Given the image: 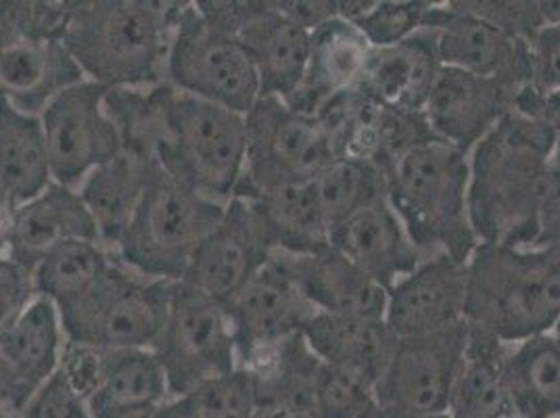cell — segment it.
<instances>
[{
	"mask_svg": "<svg viewBox=\"0 0 560 418\" xmlns=\"http://www.w3.org/2000/svg\"><path fill=\"white\" fill-rule=\"evenodd\" d=\"M13 201L9 197V193L4 190V186L0 183V241H4V234L9 231L11 218H13Z\"/></svg>",
	"mask_w": 560,
	"mask_h": 418,
	"instance_id": "cell-46",
	"label": "cell"
},
{
	"mask_svg": "<svg viewBox=\"0 0 560 418\" xmlns=\"http://www.w3.org/2000/svg\"><path fill=\"white\" fill-rule=\"evenodd\" d=\"M153 351L164 367L172 399L238 369L224 305L183 280L172 287L164 328Z\"/></svg>",
	"mask_w": 560,
	"mask_h": 418,
	"instance_id": "cell-9",
	"label": "cell"
},
{
	"mask_svg": "<svg viewBox=\"0 0 560 418\" xmlns=\"http://www.w3.org/2000/svg\"><path fill=\"white\" fill-rule=\"evenodd\" d=\"M24 413L25 418H93L89 402L71 387L61 369L30 399Z\"/></svg>",
	"mask_w": 560,
	"mask_h": 418,
	"instance_id": "cell-39",
	"label": "cell"
},
{
	"mask_svg": "<svg viewBox=\"0 0 560 418\" xmlns=\"http://www.w3.org/2000/svg\"><path fill=\"white\" fill-rule=\"evenodd\" d=\"M509 349L511 346L488 330L468 325L467 349L452 390L450 417L506 418L511 415L504 387Z\"/></svg>",
	"mask_w": 560,
	"mask_h": 418,
	"instance_id": "cell-31",
	"label": "cell"
},
{
	"mask_svg": "<svg viewBox=\"0 0 560 418\" xmlns=\"http://www.w3.org/2000/svg\"><path fill=\"white\" fill-rule=\"evenodd\" d=\"M328 243L387 291L415 272L424 259L387 197L332 227Z\"/></svg>",
	"mask_w": 560,
	"mask_h": 418,
	"instance_id": "cell-19",
	"label": "cell"
},
{
	"mask_svg": "<svg viewBox=\"0 0 560 418\" xmlns=\"http://www.w3.org/2000/svg\"><path fill=\"white\" fill-rule=\"evenodd\" d=\"M385 197L422 257L447 254L467 264L479 241L468 216V155L431 140L383 170Z\"/></svg>",
	"mask_w": 560,
	"mask_h": 418,
	"instance_id": "cell-4",
	"label": "cell"
},
{
	"mask_svg": "<svg viewBox=\"0 0 560 418\" xmlns=\"http://www.w3.org/2000/svg\"><path fill=\"white\" fill-rule=\"evenodd\" d=\"M164 367L153 349H105L98 387L89 397L93 418L170 402Z\"/></svg>",
	"mask_w": 560,
	"mask_h": 418,
	"instance_id": "cell-32",
	"label": "cell"
},
{
	"mask_svg": "<svg viewBox=\"0 0 560 418\" xmlns=\"http://www.w3.org/2000/svg\"><path fill=\"white\" fill-rule=\"evenodd\" d=\"M504 387L516 418H560V341L537 335L509 349Z\"/></svg>",
	"mask_w": 560,
	"mask_h": 418,
	"instance_id": "cell-29",
	"label": "cell"
},
{
	"mask_svg": "<svg viewBox=\"0 0 560 418\" xmlns=\"http://www.w3.org/2000/svg\"><path fill=\"white\" fill-rule=\"evenodd\" d=\"M539 94L560 91V22L544 25L529 40V80Z\"/></svg>",
	"mask_w": 560,
	"mask_h": 418,
	"instance_id": "cell-40",
	"label": "cell"
},
{
	"mask_svg": "<svg viewBox=\"0 0 560 418\" xmlns=\"http://www.w3.org/2000/svg\"><path fill=\"white\" fill-rule=\"evenodd\" d=\"M552 165L560 170V132L557 135V142H555V149H552Z\"/></svg>",
	"mask_w": 560,
	"mask_h": 418,
	"instance_id": "cell-49",
	"label": "cell"
},
{
	"mask_svg": "<svg viewBox=\"0 0 560 418\" xmlns=\"http://www.w3.org/2000/svg\"><path fill=\"white\" fill-rule=\"evenodd\" d=\"M0 183L15 208L52 185L40 116L25 114L4 96H0Z\"/></svg>",
	"mask_w": 560,
	"mask_h": 418,
	"instance_id": "cell-30",
	"label": "cell"
},
{
	"mask_svg": "<svg viewBox=\"0 0 560 418\" xmlns=\"http://www.w3.org/2000/svg\"><path fill=\"white\" fill-rule=\"evenodd\" d=\"M468 323L397 339L374 394L381 413L445 415L467 349Z\"/></svg>",
	"mask_w": 560,
	"mask_h": 418,
	"instance_id": "cell-13",
	"label": "cell"
},
{
	"mask_svg": "<svg viewBox=\"0 0 560 418\" xmlns=\"http://www.w3.org/2000/svg\"><path fill=\"white\" fill-rule=\"evenodd\" d=\"M463 7L521 40H532L544 25L552 24L550 2L465 0Z\"/></svg>",
	"mask_w": 560,
	"mask_h": 418,
	"instance_id": "cell-38",
	"label": "cell"
},
{
	"mask_svg": "<svg viewBox=\"0 0 560 418\" xmlns=\"http://www.w3.org/2000/svg\"><path fill=\"white\" fill-rule=\"evenodd\" d=\"M467 264L447 256L424 257L387 295L385 323L397 339L440 333L467 323Z\"/></svg>",
	"mask_w": 560,
	"mask_h": 418,
	"instance_id": "cell-17",
	"label": "cell"
},
{
	"mask_svg": "<svg viewBox=\"0 0 560 418\" xmlns=\"http://www.w3.org/2000/svg\"><path fill=\"white\" fill-rule=\"evenodd\" d=\"M376 418H452L450 417V413H445V415H399V413H381L378 410V415Z\"/></svg>",
	"mask_w": 560,
	"mask_h": 418,
	"instance_id": "cell-48",
	"label": "cell"
},
{
	"mask_svg": "<svg viewBox=\"0 0 560 418\" xmlns=\"http://www.w3.org/2000/svg\"><path fill=\"white\" fill-rule=\"evenodd\" d=\"M536 247H539V249H548V252H552L555 256L560 257V224H557L555 229H550L548 233L541 234V239L537 241Z\"/></svg>",
	"mask_w": 560,
	"mask_h": 418,
	"instance_id": "cell-47",
	"label": "cell"
},
{
	"mask_svg": "<svg viewBox=\"0 0 560 418\" xmlns=\"http://www.w3.org/2000/svg\"><path fill=\"white\" fill-rule=\"evenodd\" d=\"M247 119V165L236 195L314 181L339 155L320 124L279 96H259Z\"/></svg>",
	"mask_w": 560,
	"mask_h": 418,
	"instance_id": "cell-10",
	"label": "cell"
},
{
	"mask_svg": "<svg viewBox=\"0 0 560 418\" xmlns=\"http://www.w3.org/2000/svg\"><path fill=\"white\" fill-rule=\"evenodd\" d=\"M36 295L32 272L7 254L0 257V335Z\"/></svg>",
	"mask_w": 560,
	"mask_h": 418,
	"instance_id": "cell-41",
	"label": "cell"
},
{
	"mask_svg": "<svg viewBox=\"0 0 560 418\" xmlns=\"http://www.w3.org/2000/svg\"><path fill=\"white\" fill-rule=\"evenodd\" d=\"M431 7L433 2H419V0H406V2L376 0V2H369V9L355 25L369 38L371 47H394L412 38L415 34H419L420 30L427 27Z\"/></svg>",
	"mask_w": 560,
	"mask_h": 418,
	"instance_id": "cell-37",
	"label": "cell"
},
{
	"mask_svg": "<svg viewBox=\"0 0 560 418\" xmlns=\"http://www.w3.org/2000/svg\"><path fill=\"white\" fill-rule=\"evenodd\" d=\"M7 254V245H4V241H0V257Z\"/></svg>",
	"mask_w": 560,
	"mask_h": 418,
	"instance_id": "cell-51",
	"label": "cell"
},
{
	"mask_svg": "<svg viewBox=\"0 0 560 418\" xmlns=\"http://www.w3.org/2000/svg\"><path fill=\"white\" fill-rule=\"evenodd\" d=\"M66 344L59 310L43 295H36L2 330L0 358L13 379V413H24L30 399L59 371Z\"/></svg>",
	"mask_w": 560,
	"mask_h": 418,
	"instance_id": "cell-23",
	"label": "cell"
},
{
	"mask_svg": "<svg viewBox=\"0 0 560 418\" xmlns=\"http://www.w3.org/2000/svg\"><path fill=\"white\" fill-rule=\"evenodd\" d=\"M155 155L137 144H124L109 160L84 178L78 193L91 211L101 243L114 254L126 233L149 181Z\"/></svg>",
	"mask_w": 560,
	"mask_h": 418,
	"instance_id": "cell-26",
	"label": "cell"
},
{
	"mask_svg": "<svg viewBox=\"0 0 560 418\" xmlns=\"http://www.w3.org/2000/svg\"><path fill=\"white\" fill-rule=\"evenodd\" d=\"M222 204L170 176L158 160L114 256L147 279L178 282L199 243L224 213Z\"/></svg>",
	"mask_w": 560,
	"mask_h": 418,
	"instance_id": "cell-6",
	"label": "cell"
},
{
	"mask_svg": "<svg viewBox=\"0 0 560 418\" xmlns=\"http://www.w3.org/2000/svg\"><path fill=\"white\" fill-rule=\"evenodd\" d=\"M557 132L511 109L468 155V216L479 243L536 247Z\"/></svg>",
	"mask_w": 560,
	"mask_h": 418,
	"instance_id": "cell-1",
	"label": "cell"
},
{
	"mask_svg": "<svg viewBox=\"0 0 560 418\" xmlns=\"http://www.w3.org/2000/svg\"><path fill=\"white\" fill-rule=\"evenodd\" d=\"M280 13L293 20L295 24L314 32L318 25L337 18V2L330 0H280L277 2Z\"/></svg>",
	"mask_w": 560,
	"mask_h": 418,
	"instance_id": "cell-43",
	"label": "cell"
},
{
	"mask_svg": "<svg viewBox=\"0 0 560 418\" xmlns=\"http://www.w3.org/2000/svg\"><path fill=\"white\" fill-rule=\"evenodd\" d=\"M304 339L320 362L353 372L374 387L397 348V337L385 318L371 316L316 312L304 328Z\"/></svg>",
	"mask_w": 560,
	"mask_h": 418,
	"instance_id": "cell-25",
	"label": "cell"
},
{
	"mask_svg": "<svg viewBox=\"0 0 560 418\" xmlns=\"http://www.w3.org/2000/svg\"><path fill=\"white\" fill-rule=\"evenodd\" d=\"M514 112L523 114V116L534 117L544 121L546 126H550L557 135L560 132V91L550 94H539L523 86L513 101Z\"/></svg>",
	"mask_w": 560,
	"mask_h": 418,
	"instance_id": "cell-42",
	"label": "cell"
},
{
	"mask_svg": "<svg viewBox=\"0 0 560 418\" xmlns=\"http://www.w3.org/2000/svg\"><path fill=\"white\" fill-rule=\"evenodd\" d=\"M0 418H13V417H11V415H9V413H7V410H2V413H0Z\"/></svg>",
	"mask_w": 560,
	"mask_h": 418,
	"instance_id": "cell-52",
	"label": "cell"
},
{
	"mask_svg": "<svg viewBox=\"0 0 560 418\" xmlns=\"http://www.w3.org/2000/svg\"><path fill=\"white\" fill-rule=\"evenodd\" d=\"M197 9L211 25L234 36L249 53L261 96L287 101L302 86L312 32L282 15L277 2L199 0Z\"/></svg>",
	"mask_w": 560,
	"mask_h": 418,
	"instance_id": "cell-11",
	"label": "cell"
},
{
	"mask_svg": "<svg viewBox=\"0 0 560 418\" xmlns=\"http://www.w3.org/2000/svg\"><path fill=\"white\" fill-rule=\"evenodd\" d=\"M236 197L254 206L275 252L307 256L330 245L327 218L314 181L272 186Z\"/></svg>",
	"mask_w": 560,
	"mask_h": 418,
	"instance_id": "cell-28",
	"label": "cell"
},
{
	"mask_svg": "<svg viewBox=\"0 0 560 418\" xmlns=\"http://www.w3.org/2000/svg\"><path fill=\"white\" fill-rule=\"evenodd\" d=\"M467 323L521 344L560 321V257L539 247L479 243L467 262Z\"/></svg>",
	"mask_w": 560,
	"mask_h": 418,
	"instance_id": "cell-5",
	"label": "cell"
},
{
	"mask_svg": "<svg viewBox=\"0 0 560 418\" xmlns=\"http://www.w3.org/2000/svg\"><path fill=\"white\" fill-rule=\"evenodd\" d=\"M314 418H376L373 383L353 372L320 362L312 395Z\"/></svg>",
	"mask_w": 560,
	"mask_h": 418,
	"instance_id": "cell-36",
	"label": "cell"
},
{
	"mask_svg": "<svg viewBox=\"0 0 560 418\" xmlns=\"http://www.w3.org/2000/svg\"><path fill=\"white\" fill-rule=\"evenodd\" d=\"M272 243L254 206L233 197L220 222L199 243L188 262L183 282L224 303L272 256Z\"/></svg>",
	"mask_w": 560,
	"mask_h": 418,
	"instance_id": "cell-14",
	"label": "cell"
},
{
	"mask_svg": "<svg viewBox=\"0 0 560 418\" xmlns=\"http://www.w3.org/2000/svg\"><path fill=\"white\" fill-rule=\"evenodd\" d=\"M427 30L433 32L440 63L500 80L518 93L529 80V40L477 18L463 2H433Z\"/></svg>",
	"mask_w": 560,
	"mask_h": 418,
	"instance_id": "cell-15",
	"label": "cell"
},
{
	"mask_svg": "<svg viewBox=\"0 0 560 418\" xmlns=\"http://www.w3.org/2000/svg\"><path fill=\"white\" fill-rule=\"evenodd\" d=\"M105 418H170L167 417V402L158 406H140L130 410H119Z\"/></svg>",
	"mask_w": 560,
	"mask_h": 418,
	"instance_id": "cell-44",
	"label": "cell"
},
{
	"mask_svg": "<svg viewBox=\"0 0 560 418\" xmlns=\"http://www.w3.org/2000/svg\"><path fill=\"white\" fill-rule=\"evenodd\" d=\"M328 222V233L355 211L385 197V176L378 165L360 158H337L314 178Z\"/></svg>",
	"mask_w": 560,
	"mask_h": 418,
	"instance_id": "cell-34",
	"label": "cell"
},
{
	"mask_svg": "<svg viewBox=\"0 0 560 418\" xmlns=\"http://www.w3.org/2000/svg\"><path fill=\"white\" fill-rule=\"evenodd\" d=\"M109 89L84 80L57 94L40 121L52 183L78 190L94 167L121 151V132L107 107Z\"/></svg>",
	"mask_w": 560,
	"mask_h": 418,
	"instance_id": "cell-12",
	"label": "cell"
},
{
	"mask_svg": "<svg viewBox=\"0 0 560 418\" xmlns=\"http://www.w3.org/2000/svg\"><path fill=\"white\" fill-rule=\"evenodd\" d=\"M84 80L59 36L27 34L0 47V96L25 114L40 116L57 94Z\"/></svg>",
	"mask_w": 560,
	"mask_h": 418,
	"instance_id": "cell-22",
	"label": "cell"
},
{
	"mask_svg": "<svg viewBox=\"0 0 560 418\" xmlns=\"http://www.w3.org/2000/svg\"><path fill=\"white\" fill-rule=\"evenodd\" d=\"M114 254L96 241H71L50 252L32 272L36 293L57 310L78 302L112 266Z\"/></svg>",
	"mask_w": 560,
	"mask_h": 418,
	"instance_id": "cell-33",
	"label": "cell"
},
{
	"mask_svg": "<svg viewBox=\"0 0 560 418\" xmlns=\"http://www.w3.org/2000/svg\"><path fill=\"white\" fill-rule=\"evenodd\" d=\"M257 394L252 372L236 369L197 385L167 402L170 418H256Z\"/></svg>",
	"mask_w": 560,
	"mask_h": 418,
	"instance_id": "cell-35",
	"label": "cell"
},
{
	"mask_svg": "<svg viewBox=\"0 0 560 418\" xmlns=\"http://www.w3.org/2000/svg\"><path fill=\"white\" fill-rule=\"evenodd\" d=\"M174 282L147 279L116 256L78 302L59 310L66 339L101 349H153L164 328Z\"/></svg>",
	"mask_w": 560,
	"mask_h": 418,
	"instance_id": "cell-7",
	"label": "cell"
},
{
	"mask_svg": "<svg viewBox=\"0 0 560 418\" xmlns=\"http://www.w3.org/2000/svg\"><path fill=\"white\" fill-rule=\"evenodd\" d=\"M516 93L500 80L442 66L422 114L442 142L470 155L475 144L513 109Z\"/></svg>",
	"mask_w": 560,
	"mask_h": 418,
	"instance_id": "cell-18",
	"label": "cell"
},
{
	"mask_svg": "<svg viewBox=\"0 0 560 418\" xmlns=\"http://www.w3.org/2000/svg\"><path fill=\"white\" fill-rule=\"evenodd\" d=\"M11 402H13V379L4 360L0 358V413L11 408Z\"/></svg>",
	"mask_w": 560,
	"mask_h": 418,
	"instance_id": "cell-45",
	"label": "cell"
},
{
	"mask_svg": "<svg viewBox=\"0 0 560 418\" xmlns=\"http://www.w3.org/2000/svg\"><path fill=\"white\" fill-rule=\"evenodd\" d=\"M272 259L298 282L316 312L385 318L389 291L366 277L330 245L323 252L307 256L272 252Z\"/></svg>",
	"mask_w": 560,
	"mask_h": 418,
	"instance_id": "cell-21",
	"label": "cell"
},
{
	"mask_svg": "<svg viewBox=\"0 0 560 418\" xmlns=\"http://www.w3.org/2000/svg\"><path fill=\"white\" fill-rule=\"evenodd\" d=\"M224 310L233 326L238 369L257 353L302 335L316 314L298 282L272 256L224 303Z\"/></svg>",
	"mask_w": 560,
	"mask_h": 418,
	"instance_id": "cell-16",
	"label": "cell"
},
{
	"mask_svg": "<svg viewBox=\"0 0 560 418\" xmlns=\"http://www.w3.org/2000/svg\"><path fill=\"white\" fill-rule=\"evenodd\" d=\"M180 2H68L61 43L86 80L105 89L144 91L165 84V61Z\"/></svg>",
	"mask_w": 560,
	"mask_h": 418,
	"instance_id": "cell-2",
	"label": "cell"
},
{
	"mask_svg": "<svg viewBox=\"0 0 560 418\" xmlns=\"http://www.w3.org/2000/svg\"><path fill=\"white\" fill-rule=\"evenodd\" d=\"M440 68L433 32L424 27L399 45L373 48L358 89L385 107L422 112Z\"/></svg>",
	"mask_w": 560,
	"mask_h": 418,
	"instance_id": "cell-27",
	"label": "cell"
},
{
	"mask_svg": "<svg viewBox=\"0 0 560 418\" xmlns=\"http://www.w3.org/2000/svg\"><path fill=\"white\" fill-rule=\"evenodd\" d=\"M506 418H516V417H513V415H509V417H506Z\"/></svg>",
	"mask_w": 560,
	"mask_h": 418,
	"instance_id": "cell-53",
	"label": "cell"
},
{
	"mask_svg": "<svg viewBox=\"0 0 560 418\" xmlns=\"http://www.w3.org/2000/svg\"><path fill=\"white\" fill-rule=\"evenodd\" d=\"M165 84L178 93L247 116L259 96V76L245 47L183 2L165 61Z\"/></svg>",
	"mask_w": 560,
	"mask_h": 418,
	"instance_id": "cell-8",
	"label": "cell"
},
{
	"mask_svg": "<svg viewBox=\"0 0 560 418\" xmlns=\"http://www.w3.org/2000/svg\"><path fill=\"white\" fill-rule=\"evenodd\" d=\"M371 50L362 30L339 15L318 25L310 34L304 82L284 103L305 116H314L330 94L360 86Z\"/></svg>",
	"mask_w": 560,
	"mask_h": 418,
	"instance_id": "cell-24",
	"label": "cell"
},
{
	"mask_svg": "<svg viewBox=\"0 0 560 418\" xmlns=\"http://www.w3.org/2000/svg\"><path fill=\"white\" fill-rule=\"evenodd\" d=\"M149 98L158 163L199 195L226 206L245 176V116L178 93L170 84L149 89Z\"/></svg>",
	"mask_w": 560,
	"mask_h": 418,
	"instance_id": "cell-3",
	"label": "cell"
},
{
	"mask_svg": "<svg viewBox=\"0 0 560 418\" xmlns=\"http://www.w3.org/2000/svg\"><path fill=\"white\" fill-rule=\"evenodd\" d=\"M552 335H555V337H557V339H559V341H560V321H559V323H557V326H555V330H552Z\"/></svg>",
	"mask_w": 560,
	"mask_h": 418,
	"instance_id": "cell-50",
	"label": "cell"
},
{
	"mask_svg": "<svg viewBox=\"0 0 560 418\" xmlns=\"http://www.w3.org/2000/svg\"><path fill=\"white\" fill-rule=\"evenodd\" d=\"M71 241L101 243V236L80 193L57 183L13 209L9 231L4 234L7 256L30 272H34L50 252Z\"/></svg>",
	"mask_w": 560,
	"mask_h": 418,
	"instance_id": "cell-20",
	"label": "cell"
}]
</instances>
